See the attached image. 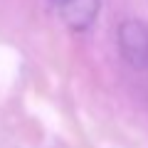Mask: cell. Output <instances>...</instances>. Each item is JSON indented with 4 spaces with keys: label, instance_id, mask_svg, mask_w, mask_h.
I'll use <instances>...</instances> for the list:
<instances>
[{
    "label": "cell",
    "instance_id": "obj_2",
    "mask_svg": "<svg viewBox=\"0 0 148 148\" xmlns=\"http://www.w3.org/2000/svg\"><path fill=\"white\" fill-rule=\"evenodd\" d=\"M59 20L74 32H84L96 22L101 0H52Z\"/></svg>",
    "mask_w": 148,
    "mask_h": 148
},
{
    "label": "cell",
    "instance_id": "obj_1",
    "mask_svg": "<svg viewBox=\"0 0 148 148\" xmlns=\"http://www.w3.org/2000/svg\"><path fill=\"white\" fill-rule=\"evenodd\" d=\"M116 42L121 49V57L133 69L148 67V25L143 20H136V17L123 20L116 30Z\"/></svg>",
    "mask_w": 148,
    "mask_h": 148
}]
</instances>
